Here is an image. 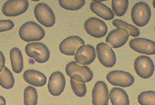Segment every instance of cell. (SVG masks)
Returning a JSON list of instances; mask_svg holds the SVG:
<instances>
[{"label": "cell", "instance_id": "4", "mask_svg": "<svg viewBox=\"0 0 155 105\" xmlns=\"http://www.w3.org/2000/svg\"><path fill=\"white\" fill-rule=\"evenodd\" d=\"M26 55L38 63L47 62L51 56L49 48L41 42H31L25 46Z\"/></svg>", "mask_w": 155, "mask_h": 105}, {"label": "cell", "instance_id": "6", "mask_svg": "<svg viewBox=\"0 0 155 105\" xmlns=\"http://www.w3.org/2000/svg\"><path fill=\"white\" fill-rule=\"evenodd\" d=\"M154 63L148 56H140L134 62V70L141 78H150L154 73Z\"/></svg>", "mask_w": 155, "mask_h": 105}, {"label": "cell", "instance_id": "19", "mask_svg": "<svg viewBox=\"0 0 155 105\" xmlns=\"http://www.w3.org/2000/svg\"><path fill=\"white\" fill-rule=\"evenodd\" d=\"M109 99L112 102V105H129V98L126 93L121 87H113L110 93Z\"/></svg>", "mask_w": 155, "mask_h": 105}, {"label": "cell", "instance_id": "8", "mask_svg": "<svg viewBox=\"0 0 155 105\" xmlns=\"http://www.w3.org/2000/svg\"><path fill=\"white\" fill-rule=\"evenodd\" d=\"M107 80L113 86L120 87H131L135 82L134 76L124 71H112L107 75Z\"/></svg>", "mask_w": 155, "mask_h": 105}, {"label": "cell", "instance_id": "9", "mask_svg": "<svg viewBox=\"0 0 155 105\" xmlns=\"http://www.w3.org/2000/svg\"><path fill=\"white\" fill-rule=\"evenodd\" d=\"M96 50H97V52H96L97 56L99 62H101V64L103 66L111 68L115 66L117 62L115 52L107 44L102 43V42L97 44Z\"/></svg>", "mask_w": 155, "mask_h": 105}, {"label": "cell", "instance_id": "21", "mask_svg": "<svg viewBox=\"0 0 155 105\" xmlns=\"http://www.w3.org/2000/svg\"><path fill=\"white\" fill-rule=\"evenodd\" d=\"M15 81L13 73L8 67H4L0 73V86L4 89H11L15 86Z\"/></svg>", "mask_w": 155, "mask_h": 105}, {"label": "cell", "instance_id": "7", "mask_svg": "<svg viewBox=\"0 0 155 105\" xmlns=\"http://www.w3.org/2000/svg\"><path fill=\"white\" fill-rule=\"evenodd\" d=\"M84 29L86 32L94 38H102L107 34V26L101 19L91 18L87 19L84 23Z\"/></svg>", "mask_w": 155, "mask_h": 105}, {"label": "cell", "instance_id": "23", "mask_svg": "<svg viewBox=\"0 0 155 105\" xmlns=\"http://www.w3.org/2000/svg\"><path fill=\"white\" fill-rule=\"evenodd\" d=\"M128 0H112V8L113 14L116 16L122 17L125 15L128 8Z\"/></svg>", "mask_w": 155, "mask_h": 105}, {"label": "cell", "instance_id": "14", "mask_svg": "<svg viewBox=\"0 0 155 105\" xmlns=\"http://www.w3.org/2000/svg\"><path fill=\"white\" fill-rule=\"evenodd\" d=\"M109 91L107 84L99 81L94 85L92 90V104L108 105Z\"/></svg>", "mask_w": 155, "mask_h": 105}, {"label": "cell", "instance_id": "16", "mask_svg": "<svg viewBox=\"0 0 155 105\" xmlns=\"http://www.w3.org/2000/svg\"><path fill=\"white\" fill-rule=\"evenodd\" d=\"M129 39L128 33L121 29H115L107 34L106 37L107 45L111 48H120L123 46Z\"/></svg>", "mask_w": 155, "mask_h": 105}, {"label": "cell", "instance_id": "25", "mask_svg": "<svg viewBox=\"0 0 155 105\" xmlns=\"http://www.w3.org/2000/svg\"><path fill=\"white\" fill-rule=\"evenodd\" d=\"M85 0H59V4L64 9L70 11L79 10L84 7Z\"/></svg>", "mask_w": 155, "mask_h": 105}, {"label": "cell", "instance_id": "17", "mask_svg": "<svg viewBox=\"0 0 155 105\" xmlns=\"http://www.w3.org/2000/svg\"><path fill=\"white\" fill-rule=\"evenodd\" d=\"M23 77L27 83L32 85L33 87H43L47 83V78L45 74L32 69L25 71Z\"/></svg>", "mask_w": 155, "mask_h": 105}, {"label": "cell", "instance_id": "12", "mask_svg": "<svg viewBox=\"0 0 155 105\" xmlns=\"http://www.w3.org/2000/svg\"><path fill=\"white\" fill-rule=\"evenodd\" d=\"M129 46L132 50L140 54H155V42L153 40L145 38H134L130 40Z\"/></svg>", "mask_w": 155, "mask_h": 105}, {"label": "cell", "instance_id": "27", "mask_svg": "<svg viewBox=\"0 0 155 105\" xmlns=\"http://www.w3.org/2000/svg\"><path fill=\"white\" fill-rule=\"evenodd\" d=\"M71 88H72L73 93L77 97L83 98V97H85L86 94H87V89L86 83H79V82H76V81L71 79Z\"/></svg>", "mask_w": 155, "mask_h": 105}, {"label": "cell", "instance_id": "22", "mask_svg": "<svg viewBox=\"0 0 155 105\" xmlns=\"http://www.w3.org/2000/svg\"><path fill=\"white\" fill-rule=\"evenodd\" d=\"M112 25L117 27V29H121L125 30L128 33L129 36L137 37L140 35V30L137 27H135L134 25H132L127 22L121 20V19H114L112 20Z\"/></svg>", "mask_w": 155, "mask_h": 105}, {"label": "cell", "instance_id": "5", "mask_svg": "<svg viewBox=\"0 0 155 105\" xmlns=\"http://www.w3.org/2000/svg\"><path fill=\"white\" fill-rule=\"evenodd\" d=\"M34 14L37 21L45 27L51 28L55 24V16L54 11L52 10L48 4L40 3L35 7Z\"/></svg>", "mask_w": 155, "mask_h": 105}, {"label": "cell", "instance_id": "18", "mask_svg": "<svg viewBox=\"0 0 155 105\" xmlns=\"http://www.w3.org/2000/svg\"><path fill=\"white\" fill-rule=\"evenodd\" d=\"M90 8L91 12H93L95 15H97L105 20H112L114 19V14L112 9L106 6L101 2L94 1L90 4Z\"/></svg>", "mask_w": 155, "mask_h": 105}, {"label": "cell", "instance_id": "10", "mask_svg": "<svg viewBox=\"0 0 155 105\" xmlns=\"http://www.w3.org/2000/svg\"><path fill=\"white\" fill-rule=\"evenodd\" d=\"M29 8L28 0H9L2 7V13L5 16L15 17L25 14Z\"/></svg>", "mask_w": 155, "mask_h": 105}, {"label": "cell", "instance_id": "20", "mask_svg": "<svg viewBox=\"0 0 155 105\" xmlns=\"http://www.w3.org/2000/svg\"><path fill=\"white\" fill-rule=\"evenodd\" d=\"M10 62L14 73L17 74L21 73L24 68V59L18 48L14 47L10 50Z\"/></svg>", "mask_w": 155, "mask_h": 105}, {"label": "cell", "instance_id": "2", "mask_svg": "<svg viewBox=\"0 0 155 105\" xmlns=\"http://www.w3.org/2000/svg\"><path fill=\"white\" fill-rule=\"evenodd\" d=\"M65 73L71 79L83 83H89L93 78V73L88 66L79 65L76 62H70L66 65Z\"/></svg>", "mask_w": 155, "mask_h": 105}, {"label": "cell", "instance_id": "30", "mask_svg": "<svg viewBox=\"0 0 155 105\" xmlns=\"http://www.w3.org/2000/svg\"><path fill=\"white\" fill-rule=\"evenodd\" d=\"M0 105H6V100L3 96H0Z\"/></svg>", "mask_w": 155, "mask_h": 105}, {"label": "cell", "instance_id": "26", "mask_svg": "<svg viewBox=\"0 0 155 105\" xmlns=\"http://www.w3.org/2000/svg\"><path fill=\"white\" fill-rule=\"evenodd\" d=\"M137 101L141 105H155V92H143L137 97Z\"/></svg>", "mask_w": 155, "mask_h": 105}, {"label": "cell", "instance_id": "31", "mask_svg": "<svg viewBox=\"0 0 155 105\" xmlns=\"http://www.w3.org/2000/svg\"><path fill=\"white\" fill-rule=\"evenodd\" d=\"M153 7H155V2H154V1L153 2Z\"/></svg>", "mask_w": 155, "mask_h": 105}, {"label": "cell", "instance_id": "28", "mask_svg": "<svg viewBox=\"0 0 155 105\" xmlns=\"http://www.w3.org/2000/svg\"><path fill=\"white\" fill-rule=\"evenodd\" d=\"M14 27H15V24L12 20H9V19L0 20V33L8 31L10 29H14Z\"/></svg>", "mask_w": 155, "mask_h": 105}, {"label": "cell", "instance_id": "24", "mask_svg": "<svg viewBox=\"0 0 155 105\" xmlns=\"http://www.w3.org/2000/svg\"><path fill=\"white\" fill-rule=\"evenodd\" d=\"M38 93L33 86H29L24 92V103L25 105H37Z\"/></svg>", "mask_w": 155, "mask_h": 105}, {"label": "cell", "instance_id": "11", "mask_svg": "<svg viewBox=\"0 0 155 105\" xmlns=\"http://www.w3.org/2000/svg\"><path fill=\"white\" fill-rule=\"evenodd\" d=\"M97 57L96 50L91 45H84L76 51L75 54V61L81 66L91 65Z\"/></svg>", "mask_w": 155, "mask_h": 105}, {"label": "cell", "instance_id": "15", "mask_svg": "<svg viewBox=\"0 0 155 105\" xmlns=\"http://www.w3.org/2000/svg\"><path fill=\"white\" fill-rule=\"evenodd\" d=\"M85 45V41L79 36H70L60 44V51L65 56H75L76 51Z\"/></svg>", "mask_w": 155, "mask_h": 105}, {"label": "cell", "instance_id": "1", "mask_svg": "<svg viewBox=\"0 0 155 105\" xmlns=\"http://www.w3.org/2000/svg\"><path fill=\"white\" fill-rule=\"evenodd\" d=\"M20 39L26 42H38L45 36V31L41 26L34 21L25 23L18 30Z\"/></svg>", "mask_w": 155, "mask_h": 105}, {"label": "cell", "instance_id": "29", "mask_svg": "<svg viewBox=\"0 0 155 105\" xmlns=\"http://www.w3.org/2000/svg\"><path fill=\"white\" fill-rule=\"evenodd\" d=\"M4 67H5V57L3 52L0 51V73L3 71Z\"/></svg>", "mask_w": 155, "mask_h": 105}, {"label": "cell", "instance_id": "3", "mask_svg": "<svg viewBox=\"0 0 155 105\" xmlns=\"http://www.w3.org/2000/svg\"><path fill=\"white\" fill-rule=\"evenodd\" d=\"M131 16L133 22L137 26H146L151 19V9L149 5L145 2H137L132 8Z\"/></svg>", "mask_w": 155, "mask_h": 105}, {"label": "cell", "instance_id": "13", "mask_svg": "<svg viewBox=\"0 0 155 105\" xmlns=\"http://www.w3.org/2000/svg\"><path fill=\"white\" fill-rule=\"evenodd\" d=\"M65 87V78L61 72H54L51 75L48 83V90L51 95L57 97L64 92Z\"/></svg>", "mask_w": 155, "mask_h": 105}]
</instances>
